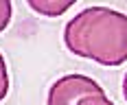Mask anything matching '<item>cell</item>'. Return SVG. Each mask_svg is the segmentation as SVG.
I'll use <instances>...</instances> for the list:
<instances>
[{
	"mask_svg": "<svg viewBox=\"0 0 127 105\" xmlns=\"http://www.w3.org/2000/svg\"><path fill=\"white\" fill-rule=\"evenodd\" d=\"M26 2L31 11L46 18H59L75 4V0H26Z\"/></svg>",
	"mask_w": 127,
	"mask_h": 105,
	"instance_id": "obj_3",
	"label": "cell"
},
{
	"mask_svg": "<svg viewBox=\"0 0 127 105\" xmlns=\"http://www.w3.org/2000/svg\"><path fill=\"white\" fill-rule=\"evenodd\" d=\"M123 96H125V101H127V72H125V77H123Z\"/></svg>",
	"mask_w": 127,
	"mask_h": 105,
	"instance_id": "obj_7",
	"label": "cell"
},
{
	"mask_svg": "<svg viewBox=\"0 0 127 105\" xmlns=\"http://www.w3.org/2000/svg\"><path fill=\"white\" fill-rule=\"evenodd\" d=\"M94 94H105L103 88L88 75L70 72L59 77L51 88L46 96V105H77L79 101L94 96Z\"/></svg>",
	"mask_w": 127,
	"mask_h": 105,
	"instance_id": "obj_2",
	"label": "cell"
},
{
	"mask_svg": "<svg viewBox=\"0 0 127 105\" xmlns=\"http://www.w3.org/2000/svg\"><path fill=\"white\" fill-rule=\"evenodd\" d=\"M77 105H114L105 94H94V96H88V99H83V101H79Z\"/></svg>",
	"mask_w": 127,
	"mask_h": 105,
	"instance_id": "obj_6",
	"label": "cell"
},
{
	"mask_svg": "<svg viewBox=\"0 0 127 105\" xmlns=\"http://www.w3.org/2000/svg\"><path fill=\"white\" fill-rule=\"evenodd\" d=\"M7 94H9V72H7L4 55L0 52V103L7 99Z\"/></svg>",
	"mask_w": 127,
	"mask_h": 105,
	"instance_id": "obj_4",
	"label": "cell"
},
{
	"mask_svg": "<svg viewBox=\"0 0 127 105\" xmlns=\"http://www.w3.org/2000/svg\"><path fill=\"white\" fill-rule=\"evenodd\" d=\"M11 13H13V4L9 2V0H0V33L9 26Z\"/></svg>",
	"mask_w": 127,
	"mask_h": 105,
	"instance_id": "obj_5",
	"label": "cell"
},
{
	"mask_svg": "<svg viewBox=\"0 0 127 105\" xmlns=\"http://www.w3.org/2000/svg\"><path fill=\"white\" fill-rule=\"evenodd\" d=\"M64 44L77 57L116 68L127 61V15L110 7H88L64 26Z\"/></svg>",
	"mask_w": 127,
	"mask_h": 105,
	"instance_id": "obj_1",
	"label": "cell"
}]
</instances>
